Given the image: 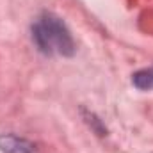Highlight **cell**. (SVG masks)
<instances>
[{
	"mask_svg": "<svg viewBox=\"0 0 153 153\" xmlns=\"http://www.w3.org/2000/svg\"><path fill=\"white\" fill-rule=\"evenodd\" d=\"M32 41L45 55L71 57L75 53V39L66 23L53 13H43L32 23Z\"/></svg>",
	"mask_w": 153,
	"mask_h": 153,
	"instance_id": "1",
	"label": "cell"
},
{
	"mask_svg": "<svg viewBox=\"0 0 153 153\" xmlns=\"http://www.w3.org/2000/svg\"><path fill=\"white\" fill-rule=\"evenodd\" d=\"M0 152L2 153H38L36 146L14 134H2L0 135Z\"/></svg>",
	"mask_w": 153,
	"mask_h": 153,
	"instance_id": "2",
	"label": "cell"
},
{
	"mask_svg": "<svg viewBox=\"0 0 153 153\" xmlns=\"http://www.w3.org/2000/svg\"><path fill=\"white\" fill-rule=\"evenodd\" d=\"M132 84L141 89V91H152L153 89V66L152 68H144L132 76Z\"/></svg>",
	"mask_w": 153,
	"mask_h": 153,
	"instance_id": "3",
	"label": "cell"
}]
</instances>
